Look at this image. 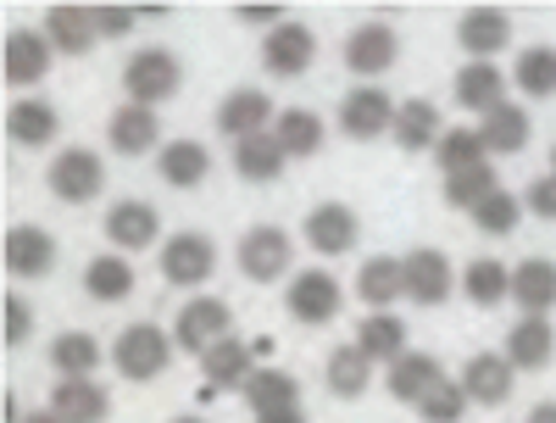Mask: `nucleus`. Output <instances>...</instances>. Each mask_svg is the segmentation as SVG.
<instances>
[{
	"instance_id": "1",
	"label": "nucleus",
	"mask_w": 556,
	"mask_h": 423,
	"mask_svg": "<svg viewBox=\"0 0 556 423\" xmlns=\"http://www.w3.org/2000/svg\"><path fill=\"white\" fill-rule=\"evenodd\" d=\"M173 335L167 328H156V323H128L123 335L112 340V368L123 373L128 385H151V380H162L167 373V362H173Z\"/></svg>"
},
{
	"instance_id": "2",
	"label": "nucleus",
	"mask_w": 556,
	"mask_h": 423,
	"mask_svg": "<svg viewBox=\"0 0 556 423\" xmlns=\"http://www.w3.org/2000/svg\"><path fill=\"white\" fill-rule=\"evenodd\" d=\"M45 190H51L56 201H67V207L101 201V190H106V162L89 151V146H62V151L51 157V167H45Z\"/></svg>"
},
{
	"instance_id": "3",
	"label": "nucleus",
	"mask_w": 556,
	"mask_h": 423,
	"mask_svg": "<svg viewBox=\"0 0 556 423\" xmlns=\"http://www.w3.org/2000/svg\"><path fill=\"white\" fill-rule=\"evenodd\" d=\"M178 84H184V67L178 57L167 51V45H146V51H134L123 62V96L134 107H162L178 96Z\"/></svg>"
},
{
	"instance_id": "4",
	"label": "nucleus",
	"mask_w": 556,
	"mask_h": 423,
	"mask_svg": "<svg viewBox=\"0 0 556 423\" xmlns=\"http://www.w3.org/2000/svg\"><path fill=\"white\" fill-rule=\"evenodd\" d=\"M240 273L251 285H273V278H285L290 285V268H295V234H285L278 223H256L240 234V251H235Z\"/></svg>"
},
{
	"instance_id": "5",
	"label": "nucleus",
	"mask_w": 556,
	"mask_h": 423,
	"mask_svg": "<svg viewBox=\"0 0 556 423\" xmlns=\"http://www.w3.org/2000/svg\"><path fill=\"white\" fill-rule=\"evenodd\" d=\"M285 307L295 323L306 328H323V323H334L340 307H345V285L329 273V268H301L290 273V285H285Z\"/></svg>"
},
{
	"instance_id": "6",
	"label": "nucleus",
	"mask_w": 556,
	"mask_h": 423,
	"mask_svg": "<svg viewBox=\"0 0 556 423\" xmlns=\"http://www.w3.org/2000/svg\"><path fill=\"white\" fill-rule=\"evenodd\" d=\"M228 335H235V312H228V301L217 296H195L178 307V323H173V346L190 351V357H206L212 346H223Z\"/></svg>"
},
{
	"instance_id": "7",
	"label": "nucleus",
	"mask_w": 556,
	"mask_h": 423,
	"mask_svg": "<svg viewBox=\"0 0 556 423\" xmlns=\"http://www.w3.org/2000/svg\"><path fill=\"white\" fill-rule=\"evenodd\" d=\"M212 273H217V246L206 234L184 228V234H167L162 240V278L173 290H201Z\"/></svg>"
},
{
	"instance_id": "8",
	"label": "nucleus",
	"mask_w": 556,
	"mask_h": 423,
	"mask_svg": "<svg viewBox=\"0 0 556 423\" xmlns=\"http://www.w3.org/2000/svg\"><path fill=\"white\" fill-rule=\"evenodd\" d=\"M401 262H406V301H412V307H445L451 290H462V273H456L451 257L434 251V246H417V251H406Z\"/></svg>"
},
{
	"instance_id": "9",
	"label": "nucleus",
	"mask_w": 556,
	"mask_h": 423,
	"mask_svg": "<svg viewBox=\"0 0 556 423\" xmlns=\"http://www.w3.org/2000/svg\"><path fill=\"white\" fill-rule=\"evenodd\" d=\"M101 234L112 240L117 257H139V251H151L162 240V212L151 201H112Z\"/></svg>"
},
{
	"instance_id": "10",
	"label": "nucleus",
	"mask_w": 556,
	"mask_h": 423,
	"mask_svg": "<svg viewBox=\"0 0 556 423\" xmlns=\"http://www.w3.org/2000/svg\"><path fill=\"white\" fill-rule=\"evenodd\" d=\"M456 385L468 390L473 407H501V401H513V390H518V368L506 362L501 351H473L468 362H462Z\"/></svg>"
},
{
	"instance_id": "11",
	"label": "nucleus",
	"mask_w": 556,
	"mask_h": 423,
	"mask_svg": "<svg viewBox=\"0 0 556 423\" xmlns=\"http://www.w3.org/2000/svg\"><path fill=\"white\" fill-rule=\"evenodd\" d=\"M395 112H401V101L390 96V89H379V84H356L351 96L340 101V128H345L351 139H379V134L395 128Z\"/></svg>"
},
{
	"instance_id": "12",
	"label": "nucleus",
	"mask_w": 556,
	"mask_h": 423,
	"mask_svg": "<svg viewBox=\"0 0 556 423\" xmlns=\"http://www.w3.org/2000/svg\"><path fill=\"white\" fill-rule=\"evenodd\" d=\"M278 123V112H273V101H267V89H256V84H240V89H228L223 96V107H217V134L223 139H251V134H267Z\"/></svg>"
},
{
	"instance_id": "13",
	"label": "nucleus",
	"mask_w": 556,
	"mask_h": 423,
	"mask_svg": "<svg viewBox=\"0 0 556 423\" xmlns=\"http://www.w3.org/2000/svg\"><path fill=\"white\" fill-rule=\"evenodd\" d=\"M456 45L468 51V62H495L513 45V17L501 7H468L456 17Z\"/></svg>"
},
{
	"instance_id": "14",
	"label": "nucleus",
	"mask_w": 556,
	"mask_h": 423,
	"mask_svg": "<svg viewBox=\"0 0 556 423\" xmlns=\"http://www.w3.org/2000/svg\"><path fill=\"white\" fill-rule=\"evenodd\" d=\"M312 62H317V34H312L306 23H278V28L262 39V67H267V78H301Z\"/></svg>"
},
{
	"instance_id": "15",
	"label": "nucleus",
	"mask_w": 556,
	"mask_h": 423,
	"mask_svg": "<svg viewBox=\"0 0 556 423\" xmlns=\"http://www.w3.org/2000/svg\"><path fill=\"white\" fill-rule=\"evenodd\" d=\"M106 146H112L117 157H151V151H162L167 139H162V117H156V107H134V101H123V107L106 117Z\"/></svg>"
},
{
	"instance_id": "16",
	"label": "nucleus",
	"mask_w": 556,
	"mask_h": 423,
	"mask_svg": "<svg viewBox=\"0 0 556 423\" xmlns=\"http://www.w3.org/2000/svg\"><path fill=\"white\" fill-rule=\"evenodd\" d=\"M51 62H56V45L45 39V28H12L7 34V84L12 89H34V84H45V73H51Z\"/></svg>"
},
{
	"instance_id": "17",
	"label": "nucleus",
	"mask_w": 556,
	"mask_h": 423,
	"mask_svg": "<svg viewBox=\"0 0 556 423\" xmlns=\"http://www.w3.org/2000/svg\"><path fill=\"white\" fill-rule=\"evenodd\" d=\"M395 62H401V39H395L390 23H362V28L345 34V67H351L356 78H379V73H390Z\"/></svg>"
},
{
	"instance_id": "18",
	"label": "nucleus",
	"mask_w": 556,
	"mask_h": 423,
	"mask_svg": "<svg viewBox=\"0 0 556 423\" xmlns=\"http://www.w3.org/2000/svg\"><path fill=\"white\" fill-rule=\"evenodd\" d=\"M501 357L513 362L518 373H540V368H551V357H556V323H551V318H518L513 328H506Z\"/></svg>"
},
{
	"instance_id": "19",
	"label": "nucleus",
	"mask_w": 556,
	"mask_h": 423,
	"mask_svg": "<svg viewBox=\"0 0 556 423\" xmlns=\"http://www.w3.org/2000/svg\"><path fill=\"white\" fill-rule=\"evenodd\" d=\"M301 234H306V246H312L317 257H345V251L356 246V212H351L345 201H323V207L306 212Z\"/></svg>"
},
{
	"instance_id": "20",
	"label": "nucleus",
	"mask_w": 556,
	"mask_h": 423,
	"mask_svg": "<svg viewBox=\"0 0 556 423\" xmlns=\"http://www.w3.org/2000/svg\"><path fill=\"white\" fill-rule=\"evenodd\" d=\"M7 134L23 151H45V146H56V134H62V112L39 96H23V101L7 107Z\"/></svg>"
},
{
	"instance_id": "21",
	"label": "nucleus",
	"mask_w": 556,
	"mask_h": 423,
	"mask_svg": "<svg viewBox=\"0 0 556 423\" xmlns=\"http://www.w3.org/2000/svg\"><path fill=\"white\" fill-rule=\"evenodd\" d=\"M156 173L167 190H201V184L212 178V151L201 146V139H167V146L156 151Z\"/></svg>"
},
{
	"instance_id": "22",
	"label": "nucleus",
	"mask_w": 556,
	"mask_h": 423,
	"mask_svg": "<svg viewBox=\"0 0 556 423\" xmlns=\"http://www.w3.org/2000/svg\"><path fill=\"white\" fill-rule=\"evenodd\" d=\"M506 84H513V78H506L495 62H462L451 96H456L462 112H479V117H484V112H495V107L506 101Z\"/></svg>"
},
{
	"instance_id": "23",
	"label": "nucleus",
	"mask_w": 556,
	"mask_h": 423,
	"mask_svg": "<svg viewBox=\"0 0 556 423\" xmlns=\"http://www.w3.org/2000/svg\"><path fill=\"white\" fill-rule=\"evenodd\" d=\"M384 385H390V396H395V401L417 407L434 385H445V368H440V357H434V351H406V357H395V362L384 368Z\"/></svg>"
},
{
	"instance_id": "24",
	"label": "nucleus",
	"mask_w": 556,
	"mask_h": 423,
	"mask_svg": "<svg viewBox=\"0 0 556 423\" xmlns=\"http://www.w3.org/2000/svg\"><path fill=\"white\" fill-rule=\"evenodd\" d=\"M374 357H367L356 340H345V346H334L329 357H323V385H329V396H340V401H356V396H367V385H374Z\"/></svg>"
},
{
	"instance_id": "25",
	"label": "nucleus",
	"mask_w": 556,
	"mask_h": 423,
	"mask_svg": "<svg viewBox=\"0 0 556 423\" xmlns=\"http://www.w3.org/2000/svg\"><path fill=\"white\" fill-rule=\"evenodd\" d=\"M406 296V262L401 257H367L356 268V301L367 312H390Z\"/></svg>"
},
{
	"instance_id": "26",
	"label": "nucleus",
	"mask_w": 556,
	"mask_h": 423,
	"mask_svg": "<svg viewBox=\"0 0 556 423\" xmlns=\"http://www.w3.org/2000/svg\"><path fill=\"white\" fill-rule=\"evenodd\" d=\"M251 373H256V351H251V340H240V335H228L223 346H212V351L201 357L206 390H245Z\"/></svg>"
},
{
	"instance_id": "27",
	"label": "nucleus",
	"mask_w": 556,
	"mask_h": 423,
	"mask_svg": "<svg viewBox=\"0 0 556 423\" xmlns=\"http://www.w3.org/2000/svg\"><path fill=\"white\" fill-rule=\"evenodd\" d=\"M56 268V240L39 223H17L7 234V273L12 278H45Z\"/></svg>"
},
{
	"instance_id": "28",
	"label": "nucleus",
	"mask_w": 556,
	"mask_h": 423,
	"mask_svg": "<svg viewBox=\"0 0 556 423\" xmlns=\"http://www.w3.org/2000/svg\"><path fill=\"white\" fill-rule=\"evenodd\" d=\"M45 407H51L62 423H106L112 418V396L96 380H56V390H51Z\"/></svg>"
},
{
	"instance_id": "29",
	"label": "nucleus",
	"mask_w": 556,
	"mask_h": 423,
	"mask_svg": "<svg viewBox=\"0 0 556 423\" xmlns=\"http://www.w3.org/2000/svg\"><path fill=\"white\" fill-rule=\"evenodd\" d=\"M513 301L523 318H551L556 312V262L551 257H523L513 268Z\"/></svg>"
},
{
	"instance_id": "30",
	"label": "nucleus",
	"mask_w": 556,
	"mask_h": 423,
	"mask_svg": "<svg viewBox=\"0 0 556 423\" xmlns=\"http://www.w3.org/2000/svg\"><path fill=\"white\" fill-rule=\"evenodd\" d=\"M390 139H395L401 151H434L440 139H445L440 107H434V101H424V96L401 101V112H395V128H390Z\"/></svg>"
},
{
	"instance_id": "31",
	"label": "nucleus",
	"mask_w": 556,
	"mask_h": 423,
	"mask_svg": "<svg viewBox=\"0 0 556 423\" xmlns=\"http://www.w3.org/2000/svg\"><path fill=\"white\" fill-rule=\"evenodd\" d=\"M529 134H534V123H529V112L518 101H501L495 112L479 117V139H484L490 157H518L529 146Z\"/></svg>"
},
{
	"instance_id": "32",
	"label": "nucleus",
	"mask_w": 556,
	"mask_h": 423,
	"mask_svg": "<svg viewBox=\"0 0 556 423\" xmlns=\"http://www.w3.org/2000/svg\"><path fill=\"white\" fill-rule=\"evenodd\" d=\"M45 39L56 45V57H89L96 45V7H51L45 12Z\"/></svg>"
},
{
	"instance_id": "33",
	"label": "nucleus",
	"mask_w": 556,
	"mask_h": 423,
	"mask_svg": "<svg viewBox=\"0 0 556 423\" xmlns=\"http://www.w3.org/2000/svg\"><path fill=\"white\" fill-rule=\"evenodd\" d=\"M285 167H290V151L278 146L273 128H267V134H251V139H240V146H235V173H240L245 184H273Z\"/></svg>"
},
{
	"instance_id": "34",
	"label": "nucleus",
	"mask_w": 556,
	"mask_h": 423,
	"mask_svg": "<svg viewBox=\"0 0 556 423\" xmlns=\"http://www.w3.org/2000/svg\"><path fill=\"white\" fill-rule=\"evenodd\" d=\"M84 296L89 301H128L134 296V257H117V251H106V257H89V268H84Z\"/></svg>"
},
{
	"instance_id": "35",
	"label": "nucleus",
	"mask_w": 556,
	"mask_h": 423,
	"mask_svg": "<svg viewBox=\"0 0 556 423\" xmlns=\"http://www.w3.org/2000/svg\"><path fill=\"white\" fill-rule=\"evenodd\" d=\"M462 296H468L473 307H501V301H513V268L495 262V257H473L468 268H462Z\"/></svg>"
},
{
	"instance_id": "36",
	"label": "nucleus",
	"mask_w": 556,
	"mask_h": 423,
	"mask_svg": "<svg viewBox=\"0 0 556 423\" xmlns=\"http://www.w3.org/2000/svg\"><path fill=\"white\" fill-rule=\"evenodd\" d=\"M101 357H106L101 340L84 335V328H67V335L51 340V368H56V380H96Z\"/></svg>"
},
{
	"instance_id": "37",
	"label": "nucleus",
	"mask_w": 556,
	"mask_h": 423,
	"mask_svg": "<svg viewBox=\"0 0 556 423\" xmlns=\"http://www.w3.org/2000/svg\"><path fill=\"white\" fill-rule=\"evenodd\" d=\"M356 346L374 357L379 368H390L395 357L412 351V346H406V323H401L395 312H367V318L356 323Z\"/></svg>"
},
{
	"instance_id": "38",
	"label": "nucleus",
	"mask_w": 556,
	"mask_h": 423,
	"mask_svg": "<svg viewBox=\"0 0 556 423\" xmlns=\"http://www.w3.org/2000/svg\"><path fill=\"white\" fill-rule=\"evenodd\" d=\"M273 134H278V146L290 151V162H306V157H317L323 151V117L312 112V107H285L278 112V123H273Z\"/></svg>"
},
{
	"instance_id": "39",
	"label": "nucleus",
	"mask_w": 556,
	"mask_h": 423,
	"mask_svg": "<svg viewBox=\"0 0 556 423\" xmlns=\"http://www.w3.org/2000/svg\"><path fill=\"white\" fill-rule=\"evenodd\" d=\"M240 396H245L251 418L256 412H278V407H301V380H295V373H285V368H256L251 385Z\"/></svg>"
},
{
	"instance_id": "40",
	"label": "nucleus",
	"mask_w": 556,
	"mask_h": 423,
	"mask_svg": "<svg viewBox=\"0 0 556 423\" xmlns=\"http://www.w3.org/2000/svg\"><path fill=\"white\" fill-rule=\"evenodd\" d=\"M513 89L529 101H551L556 96V45H529L513 62Z\"/></svg>"
},
{
	"instance_id": "41",
	"label": "nucleus",
	"mask_w": 556,
	"mask_h": 423,
	"mask_svg": "<svg viewBox=\"0 0 556 423\" xmlns=\"http://www.w3.org/2000/svg\"><path fill=\"white\" fill-rule=\"evenodd\" d=\"M495 190H501V178H495V167H490V162H484V167H468V173H451V178H445V207L473 217Z\"/></svg>"
},
{
	"instance_id": "42",
	"label": "nucleus",
	"mask_w": 556,
	"mask_h": 423,
	"mask_svg": "<svg viewBox=\"0 0 556 423\" xmlns=\"http://www.w3.org/2000/svg\"><path fill=\"white\" fill-rule=\"evenodd\" d=\"M434 162H440V178H451V173L484 167V162H490V151H484L479 128H445V139L434 146Z\"/></svg>"
},
{
	"instance_id": "43",
	"label": "nucleus",
	"mask_w": 556,
	"mask_h": 423,
	"mask_svg": "<svg viewBox=\"0 0 556 423\" xmlns=\"http://www.w3.org/2000/svg\"><path fill=\"white\" fill-rule=\"evenodd\" d=\"M518 223H523V196H513V190H495V196L473 212V228H479V234H495V240L518 234Z\"/></svg>"
},
{
	"instance_id": "44",
	"label": "nucleus",
	"mask_w": 556,
	"mask_h": 423,
	"mask_svg": "<svg viewBox=\"0 0 556 423\" xmlns=\"http://www.w3.org/2000/svg\"><path fill=\"white\" fill-rule=\"evenodd\" d=\"M468 390H462L456 380H445V385H434L424 401H417V418H424V423H462V418H468Z\"/></svg>"
},
{
	"instance_id": "45",
	"label": "nucleus",
	"mask_w": 556,
	"mask_h": 423,
	"mask_svg": "<svg viewBox=\"0 0 556 423\" xmlns=\"http://www.w3.org/2000/svg\"><path fill=\"white\" fill-rule=\"evenodd\" d=\"M28 335H34V307L23 296H7V346L17 351V346H28Z\"/></svg>"
},
{
	"instance_id": "46",
	"label": "nucleus",
	"mask_w": 556,
	"mask_h": 423,
	"mask_svg": "<svg viewBox=\"0 0 556 423\" xmlns=\"http://www.w3.org/2000/svg\"><path fill=\"white\" fill-rule=\"evenodd\" d=\"M134 23H139V7H96V34L101 39H123V34H134Z\"/></svg>"
},
{
	"instance_id": "47",
	"label": "nucleus",
	"mask_w": 556,
	"mask_h": 423,
	"mask_svg": "<svg viewBox=\"0 0 556 423\" xmlns=\"http://www.w3.org/2000/svg\"><path fill=\"white\" fill-rule=\"evenodd\" d=\"M523 212H534V217L556 223V173H540V178L529 184V196H523Z\"/></svg>"
},
{
	"instance_id": "48",
	"label": "nucleus",
	"mask_w": 556,
	"mask_h": 423,
	"mask_svg": "<svg viewBox=\"0 0 556 423\" xmlns=\"http://www.w3.org/2000/svg\"><path fill=\"white\" fill-rule=\"evenodd\" d=\"M235 17H240L245 28H267V34H273L278 23H290L285 7H273V0H267V7H262V0H245V7H235Z\"/></svg>"
},
{
	"instance_id": "49",
	"label": "nucleus",
	"mask_w": 556,
	"mask_h": 423,
	"mask_svg": "<svg viewBox=\"0 0 556 423\" xmlns=\"http://www.w3.org/2000/svg\"><path fill=\"white\" fill-rule=\"evenodd\" d=\"M251 423H306V412L301 407H278V412H256Z\"/></svg>"
},
{
	"instance_id": "50",
	"label": "nucleus",
	"mask_w": 556,
	"mask_h": 423,
	"mask_svg": "<svg viewBox=\"0 0 556 423\" xmlns=\"http://www.w3.org/2000/svg\"><path fill=\"white\" fill-rule=\"evenodd\" d=\"M523 423H556V401H534V407L523 412Z\"/></svg>"
},
{
	"instance_id": "51",
	"label": "nucleus",
	"mask_w": 556,
	"mask_h": 423,
	"mask_svg": "<svg viewBox=\"0 0 556 423\" xmlns=\"http://www.w3.org/2000/svg\"><path fill=\"white\" fill-rule=\"evenodd\" d=\"M23 423H62V418H56V412H51V407H39V412H28V418H23Z\"/></svg>"
},
{
	"instance_id": "52",
	"label": "nucleus",
	"mask_w": 556,
	"mask_h": 423,
	"mask_svg": "<svg viewBox=\"0 0 556 423\" xmlns=\"http://www.w3.org/2000/svg\"><path fill=\"white\" fill-rule=\"evenodd\" d=\"M173 423H206V418H195V412H178Z\"/></svg>"
},
{
	"instance_id": "53",
	"label": "nucleus",
	"mask_w": 556,
	"mask_h": 423,
	"mask_svg": "<svg viewBox=\"0 0 556 423\" xmlns=\"http://www.w3.org/2000/svg\"><path fill=\"white\" fill-rule=\"evenodd\" d=\"M551 173H556V146H551Z\"/></svg>"
}]
</instances>
